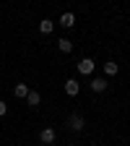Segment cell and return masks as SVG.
<instances>
[{
  "mask_svg": "<svg viewBox=\"0 0 130 146\" xmlns=\"http://www.w3.org/2000/svg\"><path fill=\"white\" fill-rule=\"evenodd\" d=\"M91 70H94V60H91V58H83V60L78 63V73H83V76H86V73H91Z\"/></svg>",
  "mask_w": 130,
  "mask_h": 146,
  "instance_id": "1",
  "label": "cell"
},
{
  "mask_svg": "<svg viewBox=\"0 0 130 146\" xmlns=\"http://www.w3.org/2000/svg\"><path fill=\"white\" fill-rule=\"evenodd\" d=\"M78 89H81V86H78V81H76V78L65 81V91H68V97H76V94H78Z\"/></svg>",
  "mask_w": 130,
  "mask_h": 146,
  "instance_id": "2",
  "label": "cell"
},
{
  "mask_svg": "<svg viewBox=\"0 0 130 146\" xmlns=\"http://www.w3.org/2000/svg\"><path fill=\"white\" fill-rule=\"evenodd\" d=\"M39 138H42V143H52L55 141V131H52V128H42Z\"/></svg>",
  "mask_w": 130,
  "mask_h": 146,
  "instance_id": "3",
  "label": "cell"
},
{
  "mask_svg": "<svg viewBox=\"0 0 130 146\" xmlns=\"http://www.w3.org/2000/svg\"><path fill=\"white\" fill-rule=\"evenodd\" d=\"M13 94H16L18 99H26V94H29V86H26V84H16V86H13Z\"/></svg>",
  "mask_w": 130,
  "mask_h": 146,
  "instance_id": "4",
  "label": "cell"
},
{
  "mask_svg": "<svg viewBox=\"0 0 130 146\" xmlns=\"http://www.w3.org/2000/svg\"><path fill=\"white\" fill-rule=\"evenodd\" d=\"M26 102H29V107H39V102H42L39 91H29V94H26Z\"/></svg>",
  "mask_w": 130,
  "mask_h": 146,
  "instance_id": "5",
  "label": "cell"
},
{
  "mask_svg": "<svg viewBox=\"0 0 130 146\" xmlns=\"http://www.w3.org/2000/svg\"><path fill=\"white\" fill-rule=\"evenodd\" d=\"M83 117L81 115H70V128H73V131H83Z\"/></svg>",
  "mask_w": 130,
  "mask_h": 146,
  "instance_id": "6",
  "label": "cell"
},
{
  "mask_svg": "<svg viewBox=\"0 0 130 146\" xmlns=\"http://www.w3.org/2000/svg\"><path fill=\"white\" fill-rule=\"evenodd\" d=\"M60 24H63L65 29H70L73 24H76V16H73V13H63V16H60Z\"/></svg>",
  "mask_w": 130,
  "mask_h": 146,
  "instance_id": "7",
  "label": "cell"
},
{
  "mask_svg": "<svg viewBox=\"0 0 130 146\" xmlns=\"http://www.w3.org/2000/svg\"><path fill=\"white\" fill-rule=\"evenodd\" d=\"M117 63H112V60H109V63H104V73H107V76H117Z\"/></svg>",
  "mask_w": 130,
  "mask_h": 146,
  "instance_id": "8",
  "label": "cell"
},
{
  "mask_svg": "<svg viewBox=\"0 0 130 146\" xmlns=\"http://www.w3.org/2000/svg\"><path fill=\"white\" fill-rule=\"evenodd\" d=\"M52 29H55V24H52V21H47V18L39 24V31H42V34H52Z\"/></svg>",
  "mask_w": 130,
  "mask_h": 146,
  "instance_id": "9",
  "label": "cell"
},
{
  "mask_svg": "<svg viewBox=\"0 0 130 146\" xmlns=\"http://www.w3.org/2000/svg\"><path fill=\"white\" fill-rule=\"evenodd\" d=\"M57 50H60V52H70V50H73V42H70V39H60V42H57Z\"/></svg>",
  "mask_w": 130,
  "mask_h": 146,
  "instance_id": "10",
  "label": "cell"
},
{
  "mask_svg": "<svg viewBox=\"0 0 130 146\" xmlns=\"http://www.w3.org/2000/svg\"><path fill=\"white\" fill-rule=\"evenodd\" d=\"M91 89H94V91H104V89H107L104 78H94V81H91Z\"/></svg>",
  "mask_w": 130,
  "mask_h": 146,
  "instance_id": "11",
  "label": "cell"
},
{
  "mask_svg": "<svg viewBox=\"0 0 130 146\" xmlns=\"http://www.w3.org/2000/svg\"><path fill=\"white\" fill-rule=\"evenodd\" d=\"M5 112H8V104H5V102H0V117H3Z\"/></svg>",
  "mask_w": 130,
  "mask_h": 146,
  "instance_id": "12",
  "label": "cell"
}]
</instances>
